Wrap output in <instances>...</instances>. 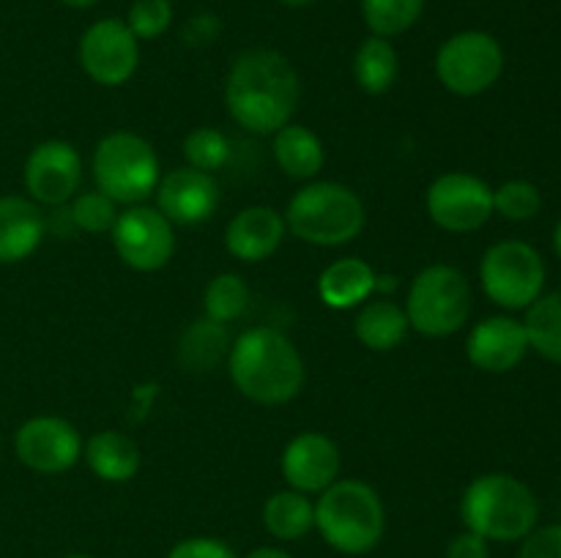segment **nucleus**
I'll return each instance as SVG.
<instances>
[{"label": "nucleus", "mask_w": 561, "mask_h": 558, "mask_svg": "<svg viewBox=\"0 0 561 558\" xmlns=\"http://www.w3.org/2000/svg\"><path fill=\"white\" fill-rule=\"evenodd\" d=\"M299 102V71L283 53L252 47L236 55L225 77V107L241 129L272 137L294 120Z\"/></svg>", "instance_id": "obj_1"}, {"label": "nucleus", "mask_w": 561, "mask_h": 558, "mask_svg": "<svg viewBox=\"0 0 561 558\" xmlns=\"http://www.w3.org/2000/svg\"><path fill=\"white\" fill-rule=\"evenodd\" d=\"M230 383L241 397L255 405H285L305 388L307 367L288 334L274 326H255L241 332L230 345Z\"/></svg>", "instance_id": "obj_2"}, {"label": "nucleus", "mask_w": 561, "mask_h": 558, "mask_svg": "<svg viewBox=\"0 0 561 558\" xmlns=\"http://www.w3.org/2000/svg\"><path fill=\"white\" fill-rule=\"evenodd\" d=\"M316 531L340 556H367L387 534V507L373 485L337 479L318 492Z\"/></svg>", "instance_id": "obj_3"}, {"label": "nucleus", "mask_w": 561, "mask_h": 558, "mask_svg": "<svg viewBox=\"0 0 561 558\" xmlns=\"http://www.w3.org/2000/svg\"><path fill=\"white\" fill-rule=\"evenodd\" d=\"M460 520L488 542H520L540 523V501L518 476L493 470L466 485Z\"/></svg>", "instance_id": "obj_4"}, {"label": "nucleus", "mask_w": 561, "mask_h": 558, "mask_svg": "<svg viewBox=\"0 0 561 558\" xmlns=\"http://www.w3.org/2000/svg\"><path fill=\"white\" fill-rule=\"evenodd\" d=\"M288 233L312 246H345L362 235L367 208L351 186L340 181H307L285 208Z\"/></svg>", "instance_id": "obj_5"}, {"label": "nucleus", "mask_w": 561, "mask_h": 558, "mask_svg": "<svg viewBox=\"0 0 561 558\" xmlns=\"http://www.w3.org/2000/svg\"><path fill=\"white\" fill-rule=\"evenodd\" d=\"M96 189L118 206H140L157 191L162 167L151 142L135 131H110L93 148L91 159Z\"/></svg>", "instance_id": "obj_6"}, {"label": "nucleus", "mask_w": 561, "mask_h": 558, "mask_svg": "<svg viewBox=\"0 0 561 558\" xmlns=\"http://www.w3.org/2000/svg\"><path fill=\"white\" fill-rule=\"evenodd\" d=\"M471 301L474 295L466 274L449 263H433L411 279L403 310L416 334L444 339L469 323Z\"/></svg>", "instance_id": "obj_7"}, {"label": "nucleus", "mask_w": 561, "mask_h": 558, "mask_svg": "<svg viewBox=\"0 0 561 558\" xmlns=\"http://www.w3.org/2000/svg\"><path fill=\"white\" fill-rule=\"evenodd\" d=\"M480 284L502 310H529L546 288V263L526 241H496L480 260Z\"/></svg>", "instance_id": "obj_8"}, {"label": "nucleus", "mask_w": 561, "mask_h": 558, "mask_svg": "<svg viewBox=\"0 0 561 558\" xmlns=\"http://www.w3.org/2000/svg\"><path fill=\"white\" fill-rule=\"evenodd\" d=\"M504 74V49L485 31H460L436 53V77L455 96H482Z\"/></svg>", "instance_id": "obj_9"}, {"label": "nucleus", "mask_w": 561, "mask_h": 558, "mask_svg": "<svg viewBox=\"0 0 561 558\" xmlns=\"http://www.w3.org/2000/svg\"><path fill=\"white\" fill-rule=\"evenodd\" d=\"M115 252L129 268L142 274L162 271L175 255L173 222L157 206H126L110 230Z\"/></svg>", "instance_id": "obj_10"}, {"label": "nucleus", "mask_w": 561, "mask_h": 558, "mask_svg": "<svg viewBox=\"0 0 561 558\" xmlns=\"http://www.w3.org/2000/svg\"><path fill=\"white\" fill-rule=\"evenodd\" d=\"M425 211L447 233H474L493 217V189L474 173H444L427 186Z\"/></svg>", "instance_id": "obj_11"}, {"label": "nucleus", "mask_w": 561, "mask_h": 558, "mask_svg": "<svg viewBox=\"0 0 561 558\" xmlns=\"http://www.w3.org/2000/svg\"><path fill=\"white\" fill-rule=\"evenodd\" d=\"M77 60L82 71L102 88H121L135 77L140 66V42L126 20L107 16L88 27L80 36Z\"/></svg>", "instance_id": "obj_12"}, {"label": "nucleus", "mask_w": 561, "mask_h": 558, "mask_svg": "<svg viewBox=\"0 0 561 558\" xmlns=\"http://www.w3.org/2000/svg\"><path fill=\"white\" fill-rule=\"evenodd\" d=\"M14 454L36 474H66L82 460V435L60 416H33L14 432Z\"/></svg>", "instance_id": "obj_13"}, {"label": "nucleus", "mask_w": 561, "mask_h": 558, "mask_svg": "<svg viewBox=\"0 0 561 558\" xmlns=\"http://www.w3.org/2000/svg\"><path fill=\"white\" fill-rule=\"evenodd\" d=\"M27 197L38 206H66L82 189V156L69 140H44L33 146L22 167Z\"/></svg>", "instance_id": "obj_14"}, {"label": "nucleus", "mask_w": 561, "mask_h": 558, "mask_svg": "<svg viewBox=\"0 0 561 558\" xmlns=\"http://www.w3.org/2000/svg\"><path fill=\"white\" fill-rule=\"evenodd\" d=\"M279 470H283V479L288 481L290 490L318 496V492H323L340 479L343 454H340V446L332 438L323 435V432L307 430L285 443Z\"/></svg>", "instance_id": "obj_15"}, {"label": "nucleus", "mask_w": 561, "mask_h": 558, "mask_svg": "<svg viewBox=\"0 0 561 558\" xmlns=\"http://www.w3.org/2000/svg\"><path fill=\"white\" fill-rule=\"evenodd\" d=\"M157 208L181 228H195L208 222L219 208V184L211 173L190 167H175L159 178Z\"/></svg>", "instance_id": "obj_16"}, {"label": "nucleus", "mask_w": 561, "mask_h": 558, "mask_svg": "<svg viewBox=\"0 0 561 558\" xmlns=\"http://www.w3.org/2000/svg\"><path fill=\"white\" fill-rule=\"evenodd\" d=\"M529 353V337H526L524 321H515L510 315H493L477 323L466 339V359L471 367L482 372L515 370Z\"/></svg>", "instance_id": "obj_17"}, {"label": "nucleus", "mask_w": 561, "mask_h": 558, "mask_svg": "<svg viewBox=\"0 0 561 558\" xmlns=\"http://www.w3.org/2000/svg\"><path fill=\"white\" fill-rule=\"evenodd\" d=\"M288 235L285 217L272 206H247L225 228V249L241 263L268 260Z\"/></svg>", "instance_id": "obj_18"}, {"label": "nucleus", "mask_w": 561, "mask_h": 558, "mask_svg": "<svg viewBox=\"0 0 561 558\" xmlns=\"http://www.w3.org/2000/svg\"><path fill=\"white\" fill-rule=\"evenodd\" d=\"M47 235L38 202L22 195H0V266L27 260Z\"/></svg>", "instance_id": "obj_19"}, {"label": "nucleus", "mask_w": 561, "mask_h": 558, "mask_svg": "<svg viewBox=\"0 0 561 558\" xmlns=\"http://www.w3.org/2000/svg\"><path fill=\"white\" fill-rule=\"evenodd\" d=\"M378 293V274L362 257H337L318 277V295L329 310H356Z\"/></svg>", "instance_id": "obj_20"}, {"label": "nucleus", "mask_w": 561, "mask_h": 558, "mask_svg": "<svg viewBox=\"0 0 561 558\" xmlns=\"http://www.w3.org/2000/svg\"><path fill=\"white\" fill-rule=\"evenodd\" d=\"M82 457L93 476L110 485H124L140 474V446L121 430H99L82 443Z\"/></svg>", "instance_id": "obj_21"}, {"label": "nucleus", "mask_w": 561, "mask_h": 558, "mask_svg": "<svg viewBox=\"0 0 561 558\" xmlns=\"http://www.w3.org/2000/svg\"><path fill=\"white\" fill-rule=\"evenodd\" d=\"M272 153L279 170L294 181H316L327 164V146L321 137L310 126L294 124V120L274 131Z\"/></svg>", "instance_id": "obj_22"}, {"label": "nucleus", "mask_w": 561, "mask_h": 558, "mask_svg": "<svg viewBox=\"0 0 561 558\" xmlns=\"http://www.w3.org/2000/svg\"><path fill=\"white\" fill-rule=\"evenodd\" d=\"M409 315L392 299H370L359 306L354 321V337L376 353L400 348L409 337Z\"/></svg>", "instance_id": "obj_23"}, {"label": "nucleus", "mask_w": 561, "mask_h": 558, "mask_svg": "<svg viewBox=\"0 0 561 558\" xmlns=\"http://www.w3.org/2000/svg\"><path fill=\"white\" fill-rule=\"evenodd\" d=\"M263 528L277 542H299L316 528V503L299 490H277L263 503Z\"/></svg>", "instance_id": "obj_24"}, {"label": "nucleus", "mask_w": 561, "mask_h": 558, "mask_svg": "<svg viewBox=\"0 0 561 558\" xmlns=\"http://www.w3.org/2000/svg\"><path fill=\"white\" fill-rule=\"evenodd\" d=\"M230 345H233V337L228 332V323L201 317L181 337L179 364L190 372H208L228 361Z\"/></svg>", "instance_id": "obj_25"}, {"label": "nucleus", "mask_w": 561, "mask_h": 558, "mask_svg": "<svg viewBox=\"0 0 561 558\" xmlns=\"http://www.w3.org/2000/svg\"><path fill=\"white\" fill-rule=\"evenodd\" d=\"M400 74V58L392 38L370 36L354 55V80L367 96H383L394 88Z\"/></svg>", "instance_id": "obj_26"}, {"label": "nucleus", "mask_w": 561, "mask_h": 558, "mask_svg": "<svg viewBox=\"0 0 561 558\" xmlns=\"http://www.w3.org/2000/svg\"><path fill=\"white\" fill-rule=\"evenodd\" d=\"M524 328L529 337V350L553 364H561V290L540 295L526 310Z\"/></svg>", "instance_id": "obj_27"}, {"label": "nucleus", "mask_w": 561, "mask_h": 558, "mask_svg": "<svg viewBox=\"0 0 561 558\" xmlns=\"http://www.w3.org/2000/svg\"><path fill=\"white\" fill-rule=\"evenodd\" d=\"M425 0H362V16L373 36L394 38L420 22Z\"/></svg>", "instance_id": "obj_28"}, {"label": "nucleus", "mask_w": 561, "mask_h": 558, "mask_svg": "<svg viewBox=\"0 0 561 558\" xmlns=\"http://www.w3.org/2000/svg\"><path fill=\"white\" fill-rule=\"evenodd\" d=\"M250 306V284L236 271H222L206 284L203 293V312L217 323H233Z\"/></svg>", "instance_id": "obj_29"}, {"label": "nucleus", "mask_w": 561, "mask_h": 558, "mask_svg": "<svg viewBox=\"0 0 561 558\" xmlns=\"http://www.w3.org/2000/svg\"><path fill=\"white\" fill-rule=\"evenodd\" d=\"M66 206H69L71 224H75L77 230H82V233H91V235L110 233L115 219H118L121 213L118 202L110 200V197L99 189L77 191Z\"/></svg>", "instance_id": "obj_30"}, {"label": "nucleus", "mask_w": 561, "mask_h": 558, "mask_svg": "<svg viewBox=\"0 0 561 558\" xmlns=\"http://www.w3.org/2000/svg\"><path fill=\"white\" fill-rule=\"evenodd\" d=\"M184 159L190 167L217 173L230 159V140L214 126H201L184 137Z\"/></svg>", "instance_id": "obj_31"}, {"label": "nucleus", "mask_w": 561, "mask_h": 558, "mask_svg": "<svg viewBox=\"0 0 561 558\" xmlns=\"http://www.w3.org/2000/svg\"><path fill=\"white\" fill-rule=\"evenodd\" d=\"M540 208L542 195L531 181L513 178L493 189V213L504 217L507 222H529L540 213Z\"/></svg>", "instance_id": "obj_32"}, {"label": "nucleus", "mask_w": 561, "mask_h": 558, "mask_svg": "<svg viewBox=\"0 0 561 558\" xmlns=\"http://www.w3.org/2000/svg\"><path fill=\"white\" fill-rule=\"evenodd\" d=\"M126 25L135 33L137 42H153L173 25V3L170 0H135L126 14Z\"/></svg>", "instance_id": "obj_33"}, {"label": "nucleus", "mask_w": 561, "mask_h": 558, "mask_svg": "<svg viewBox=\"0 0 561 558\" xmlns=\"http://www.w3.org/2000/svg\"><path fill=\"white\" fill-rule=\"evenodd\" d=\"M164 558H241L233 547L217 536H186L175 542Z\"/></svg>", "instance_id": "obj_34"}, {"label": "nucleus", "mask_w": 561, "mask_h": 558, "mask_svg": "<svg viewBox=\"0 0 561 558\" xmlns=\"http://www.w3.org/2000/svg\"><path fill=\"white\" fill-rule=\"evenodd\" d=\"M518 558H561V523L537 525L526 539H520Z\"/></svg>", "instance_id": "obj_35"}, {"label": "nucleus", "mask_w": 561, "mask_h": 558, "mask_svg": "<svg viewBox=\"0 0 561 558\" xmlns=\"http://www.w3.org/2000/svg\"><path fill=\"white\" fill-rule=\"evenodd\" d=\"M444 558H491V542L474 531H460L449 539Z\"/></svg>", "instance_id": "obj_36"}, {"label": "nucleus", "mask_w": 561, "mask_h": 558, "mask_svg": "<svg viewBox=\"0 0 561 558\" xmlns=\"http://www.w3.org/2000/svg\"><path fill=\"white\" fill-rule=\"evenodd\" d=\"M219 27L222 25H219V20L214 14H197L186 22L184 38L190 44H195V47H203V44L208 42H217Z\"/></svg>", "instance_id": "obj_37"}, {"label": "nucleus", "mask_w": 561, "mask_h": 558, "mask_svg": "<svg viewBox=\"0 0 561 558\" xmlns=\"http://www.w3.org/2000/svg\"><path fill=\"white\" fill-rule=\"evenodd\" d=\"M244 558H294V556L277 545H263V547H255V550L247 553Z\"/></svg>", "instance_id": "obj_38"}, {"label": "nucleus", "mask_w": 561, "mask_h": 558, "mask_svg": "<svg viewBox=\"0 0 561 558\" xmlns=\"http://www.w3.org/2000/svg\"><path fill=\"white\" fill-rule=\"evenodd\" d=\"M64 5H69V9H91L93 3H99V0H60Z\"/></svg>", "instance_id": "obj_39"}, {"label": "nucleus", "mask_w": 561, "mask_h": 558, "mask_svg": "<svg viewBox=\"0 0 561 558\" xmlns=\"http://www.w3.org/2000/svg\"><path fill=\"white\" fill-rule=\"evenodd\" d=\"M553 249H557V255L561 257V219L557 222V230H553Z\"/></svg>", "instance_id": "obj_40"}, {"label": "nucleus", "mask_w": 561, "mask_h": 558, "mask_svg": "<svg viewBox=\"0 0 561 558\" xmlns=\"http://www.w3.org/2000/svg\"><path fill=\"white\" fill-rule=\"evenodd\" d=\"M283 5H290V9H301V5H310L316 3V0H279Z\"/></svg>", "instance_id": "obj_41"}, {"label": "nucleus", "mask_w": 561, "mask_h": 558, "mask_svg": "<svg viewBox=\"0 0 561 558\" xmlns=\"http://www.w3.org/2000/svg\"><path fill=\"white\" fill-rule=\"evenodd\" d=\"M64 558H96V556H91V553H69V556Z\"/></svg>", "instance_id": "obj_42"}]
</instances>
